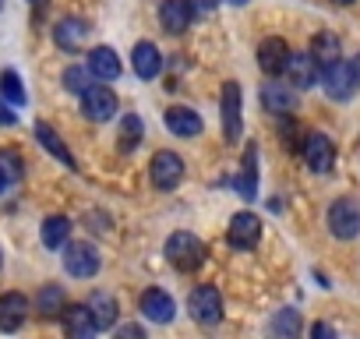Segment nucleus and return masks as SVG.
<instances>
[{
	"mask_svg": "<svg viewBox=\"0 0 360 339\" xmlns=\"http://www.w3.org/2000/svg\"><path fill=\"white\" fill-rule=\"evenodd\" d=\"M89 311H92V318H96L99 332H103V328H110V325L117 321V300H113L110 293H103V290L89 297Z\"/></svg>",
	"mask_w": 360,
	"mask_h": 339,
	"instance_id": "5701e85b",
	"label": "nucleus"
},
{
	"mask_svg": "<svg viewBox=\"0 0 360 339\" xmlns=\"http://www.w3.org/2000/svg\"><path fill=\"white\" fill-rule=\"evenodd\" d=\"M353 75H356V85H360V53H356V60H353Z\"/></svg>",
	"mask_w": 360,
	"mask_h": 339,
	"instance_id": "c9c22d12",
	"label": "nucleus"
},
{
	"mask_svg": "<svg viewBox=\"0 0 360 339\" xmlns=\"http://www.w3.org/2000/svg\"><path fill=\"white\" fill-rule=\"evenodd\" d=\"M64 269L75 279H92L99 272V251L92 244H85V241L64 244Z\"/></svg>",
	"mask_w": 360,
	"mask_h": 339,
	"instance_id": "39448f33",
	"label": "nucleus"
},
{
	"mask_svg": "<svg viewBox=\"0 0 360 339\" xmlns=\"http://www.w3.org/2000/svg\"><path fill=\"white\" fill-rule=\"evenodd\" d=\"M173 297L166 290H145L141 293V314L148 321H173Z\"/></svg>",
	"mask_w": 360,
	"mask_h": 339,
	"instance_id": "a211bd4d",
	"label": "nucleus"
},
{
	"mask_svg": "<svg viewBox=\"0 0 360 339\" xmlns=\"http://www.w3.org/2000/svg\"><path fill=\"white\" fill-rule=\"evenodd\" d=\"M29 4H43V0H29Z\"/></svg>",
	"mask_w": 360,
	"mask_h": 339,
	"instance_id": "ea45409f",
	"label": "nucleus"
},
{
	"mask_svg": "<svg viewBox=\"0 0 360 339\" xmlns=\"http://www.w3.org/2000/svg\"><path fill=\"white\" fill-rule=\"evenodd\" d=\"M36 304H39L43 314H57V311H64V290L60 286H43Z\"/></svg>",
	"mask_w": 360,
	"mask_h": 339,
	"instance_id": "c756f323",
	"label": "nucleus"
},
{
	"mask_svg": "<svg viewBox=\"0 0 360 339\" xmlns=\"http://www.w3.org/2000/svg\"><path fill=\"white\" fill-rule=\"evenodd\" d=\"M226 4H248V0H226Z\"/></svg>",
	"mask_w": 360,
	"mask_h": 339,
	"instance_id": "4c0bfd02",
	"label": "nucleus"
},
{
	"mask_svg": "<svg viewBox=\"0 0 360 339\" xmlns=\"http://www.w3.org/2000/svg\"><path fill=\"white\" fill-rule=\"evenodd\" d=\"M219 120H223L226 141H240L244 117H240V85H237V82H226V85H223V96H219Z\"/></svg>",
	"mask_w": 360,
	"mask_h": 339,
	"instance_id": "20e7f679",
	"label": "nucleus"
},
{
	"mask_svg": "<svg viewBox=\"0 0 360 339\" xmlns=\"http://www.w3.org/2000/svg\"><path fill=\"white\" fill-rule=\"evenodd\" d=\"M321 85L332 99H349L360 85H356V75H353V64L346 60H335L328 68H321Z\"/></svg>",
	"mask_w": 360,
	"mask_h": 339,
	"instance_id": "0eeeda50",
	"label": "nucleus"
},
{
	"mask_svg": "<svg viewBox=\"0 0 360 339\" xmlns=\"http://www.w3.org/2000/svg\"><path fill=\"white\" fill-rule=\"evenodd\" d=\"M328 230L339 241H353L360 234V202L356 198H335L328 205Z\"/></svg>",
	"mask_w": 360,
	"mask_h": 339,
	"instance_id": "f03ea898",
	"label": "nucleus"
},
{
	"mask_svg": "<svg viewBox=\"0 0 360 339\" xmlns=\"http://www.w3.org/2000/svg\"><path fill=\"white\" fill-rule=\"evenodd\" d=\"M8 188V177H4V170H0V191H4Z\"/></svg>",
	"mask_w": 360,
	"mask_h": 339,
	"instance_id": "e433bc0d",
	"label": "nucleus"
},
{
	"mask_svg": "<svg viewBox=\"0 0 360 339\" xmlns=\"http://www.w3.org/2000/svg\"><path fill=\"white\" fill-rule=\"evenodd\" d=\"M85 36H89V25H85L82 18H60L57 29H53V43H57L60 50H68V53L82 50Z\"/></svg>",
	"mask_w": 360,
	"mask_h": 339,
	"instance_id": "f3484780",
	"label": "nucleus"
},
{
	"mask_svg": "<svg viewBox=\"0 0 360 339\" xmlns=\"http://www.w3.org/2000/svg\"><path fill=\"white\" fill-rule=\"evenodd\" d=\"M71 237V219L68 216H50L43 219V244L53 251V248H64Z\"/></svg>",
	"mask_w": 360,
	"mask_h": 339,
	"instance_id": "b1692460",
	"label": "nucleus"
},
{
	"mask_svg": "<svg viewBox=\"0 0 360 339\" xmlns=\"http://www.w3.org/2000/svg\"><path fill=\"white\" fill-rule=\"evenodd\" d=\"M117 141H120L124 152H131V148L141 141V120H138V113H127V117L120 120V138H117Z\"/></svg>",
	"mask_w": 360,
	"mask_h": 339,
	"instance_id": "bb28decb",
	"label": "nucleus"
},
{
	"mask_svg": "<svg viewBox=\"0 0 360 339\" xmlns=\"http://www.w3.org/2000/svg\"><path fill=\"white\" fill-rule=\"evenodd\" d=\"M131 68H134L138 78L152 82V78L162 71V57H159L155 43H134V50H131Z\"/></svg>",
	"mask_w": 360,
	"mask_h": 339,
	"instance_id": "2eb2a0df",
	"label": "nucleus"
},
{
	"mask_svg": "<svg viewBox=\"0 0 360 339\" xmlns=\"http://www.w3.org/2000/svg\"><path fill=\"white\" fill-rule=\"evenodd\" d=\"M162 120H166V127H169L176 138H195V134H202V117H198L195 110H188V106H169V110L162 113Z\"/></svg>",
	"mask_w": 360,
	"mask_h": 339,
	"instance_id": "4468645a",
	"label": "nucleus"
},
{
	"mask_svg": "<svg viewBox=\"0 0 360 339\" xmlns=\"http://www.w3.org/2000/svg\"><path fill=\"white\" fill-rule=\"evenodd\" d=\"M262 103H265L269 113H293L297 110V96L290 89H283V85H265L262 89Z\"/></svg>",
	"mask_w": 360,
	"mask_h": 339,
	"instance_id": "4be33fe9",
	"label": "nucleus"
},
{
	"mask_svg": "<svg viewBox=\"0 0 360 339\" xmlns=\"http://www.w3.org/2000/svg\"><path fill=\"white\" fill-rule=\"evenodd\" d=\"M11 124H18V117L11 113L8 103H0V127H11Z\"/></svg>",
	"mask_w": 360,
	"mask_h": 339,
	"instance_id": "473e14b6",
	"label": "nucleus"
},
{
	"mask_svg": "<svg viewBox=\"0 0 360 339\" xmlns=\"http://www.w3.org/2000/svg\"><path fill=\"white\" fill-rule=\"evenodd\" d=\"M148 177L159 191H173L180 181H184V159H180L176 152H169V148H159L148 162Z\"/></svg>",
	"mask_w": 360,
	"mask_h": 339,
	"instance_id": "7ed1b4c3",
	"label": "nucleus"
},
{
	"mask_svg": "<svg viewBox=\"0 0 360 339\" xmlns=\"http://www.w3.org/2000/svg\"><path fill=\"white\" fill-rule=\"evenodd\" d=\"M304 159H307V166L314 170V174H328V170L335 166V148H332V141L321 134V131H311V134H304Z\"/></svg>",
	"mask_w": 360,
	"mask_h": 339,
	"instance_id": "9d476101",
	"label": "nucleus"
},
{
	"mask_svg": "<svg viewBox=\"0 0 360 339\" xmlns=\"http://www.w3.org/2000/svg\"><path fill=\"white\" fill-rule=\"evenodd\" d=\"M188 311H191L195 321L216 325L223 318V297H219V290L216 286H195L191 297H188Z\"/></svg>",
	"mask_w": 360,
	"mask_h": 339,
	"instance_id": "423d86ee",
	"label": "nucleus"
},
{
	"mask_svg": "<svg viewBox=\"0 0 360 339\" xmlns=\"http://www.w3.org/2000/svg\"><path fill=\"white\" fill-rule=\"evenodd\" d=\"M335 4H353V0H335Z\"/></svg>",
	"mask_w": 360,
	"mask_h": 339,
	"instance_id": "58836bf2",
	"label": "nucleus"
},
{
	"mask_svg": "<svg viewBox=\"0 0 360 339\" xmlns=\"http://www.w3.org/2000/svg\"><path fill=\"white\" fill-rule=\"evenodd\" d=\"M25 314H29V300H25V293H4V297H0V332H15V328H22Z\"/></svg>",
	"mask_w": 360,
	"mask_h": 339,
	"instance_id": "dca6fc26",
	"label": "nucleus"
},
{
	"mask_svg": "<svg viewBox=\"0 0 360 339\" xmlns=\"http://www.w3.org/2000/svg\"><path fill=\"white\" fill-rule=\"evenodd\" d=\"M92 78H96V75H92L89 68H68V71H64V89L75 92V96H82L85 89H92Z\"/></svg>",
	"mask_w": 360,
	"mask_h": 339,
	"instance_id": "cd10ccee",
	"label": "nucleus"
},
{
	"mask_svg": "<svg viewBox=\"0 0 360 339\" xmlns=\"http://www.w3.org/2000/svg\"><path fill=\"white\" fill-rule=\"evenodd\" d=\"M286 75H290L293 89H311V85L321 82V64H318V57L311 50L307 53H293L290 64H286Z\"/></svg>",
	"mask_w": 360,
	"mask_h": 339,
	"instance_id": "f8f14e48",
	"label": "nucleus"
},
{
	"mask_svg": "<svg viewBox=\"0 0 360 339\" xmlns=\"http://www.w3.org/2000/svg\"><path fill=\"white\" fill-rule=\"evenodd\" d=\"M311 332H314V335H332V328H328V325H314Z\"/></svg>",
	"mask_w": 360,
	"mask_h": 339,
	"instance_id": "f704fd0d",
	"label": "nucleus"
},
{
	"mask_svg": "<svg viewBox=\"0 0 360 339\" xmlns=\"http://www.w3.org/2000/svg\"><path fill=\"white\" fill-rule=\"evenodd\" d=\"M82 113L96 124H106L110 117H117V96L106 85H92L82 92Z\"/></svg>",
	"mask_w": 360,
	"mask_h": 339,
	"instance_id": "6e6552de",
	"label": "nucleus"
},
{
	"mask_svg": "<svg viewBox=\"0 0 360 339\" xmlns=\"http://www.w3.org/2000/svg\"><path fill=\"white\" fill-rule=\"evenodd\" d=\"M36 138H39V145H43V148H46V152H50L57 162H64L68 170H75V155L68 152V145L60 141V134H57L50 124H43V120H39V124H36Z\"/></svg>",
	"mask_w": 360,
	"mask_h": 339,
	"instance_id": "412c9836",
	"label": "nucleus"
},
{
	"mask_svg": "<svg viewBox=\"0 0 360 339\" xmlns=\"http://www.w3.org/2000/svg\"><path fill=\"white\" fill-rule=\"evenodd\" d=\"M237 191L244 195V198H255V191H258V174H255V148L248 152V159H244V174L237 177Z\"/></svg>",
	"mask_w": 360,
	"mask_h": 339,
	"instance_id": "c85d7f7f",
	"label": "nucleus"
},
{
	"mask_svg": "<svg viewBox=\"0 0 360 339\" xmlns=\"http://www.w3.org/2000/svg\"><path fill=\"white\" fill-rule=\"evenodd\" d=\"M226 241H230L237 251H251V248L262 241V219H258L255 212H237V216L230 219Z\"/></svg>",
	"mask_w": 360,
	"mask_h": 339,
	"instance_id": "1a4fd4ad",
	"label": "nucleus"
},
{
	"mask_svg": "<svg viewBox=\"0 0 360 339\" xmlns=\"http://www.w3.org/2000/svg\"><path fill=\"white\" fill-rule=\"evenodd\" d=\"M0 96H4L11 106H25V89H22V78L15 75V71H4L0 75Z\"/></svg>",
	"mask_w": 360,
	"mask_h": 339,
	"instance_id": "a878e982",
	"label": "nucleus"
},
{
	"mask_svg": "<svg viewBox=\"0 0 360 339\" xmlns=\"http://www.w3.org/2000/svg\"><path fill=\"white\" fill-rule=\"evenodd\" d=\"M311 53L318 57V64H321V68H328V64H335V60H339V39H335L332 32H318V36H314V43H311Z\"/></svg>",
	"mask_w": 360,
	"mask_h": 339,
	"instance_id": "393cba45",
	"label": "nucleus"
},
{
	"mask_svg": "<svg viewBox=\"0 0 360 339\" xmlns=\"http://www.w3.org/2000/svg\"><path fill=\"white\" fill-rule=\"evenodd\" d=\"M0 170H4L8 181H18L22 177V155L11 152V148H4V152H0Z\"/></svg>",
	"mask_w": 360,
	"mask_h": 339,
	"instance_id": "2f4dec72",
	"label": "nucleus"
},
{
	"mask_svg": "<svg viewBox=\"0 0 360 339\" xmlns=\"http://www.w3.org/2000/svg\"><path fill=\"white\" fill-rule=\"evenodd\" d=\"M89 71L99 78V82H113L120 75V57L110 50V46H96L89 53Z\"/></svg>",
	"mask_w": 360,
	"mask_h": 339,
	"instance_id": "aec40b11",
	"label": "nucleus"
},
{
	"mask_svg": "<svg viewBox=\"0 0 360 339\" xmlns=\"http://www.w3.org/2000/svg\"><path fill=\"white\" fill-rule=\"evenodd\" d=\"M166 258H169V265L180 269V272H195V269L205 262V244H202V237H195V234H188V230H176V234L166 241Z\"/></svg>",
	"mask_w": 360,
	"mask_h": 339,
	"instance_id": "f257e3e1",
	"label": "nucleus"
},
{
	"mask_svg": "<svg viewBox=\"0 0 360 339\" xmlns=\"http://www.w3.org/2000/svg\"><path fill=\"white\" fill-rule=\"evenodd\" d=\"M120 335H138L141 339V328L138 325H127V328H120Z\"/></svg>",
	"mask_w": 360,
	"mask_h": 339,
	"instance_id": "72a5a7b5",
	"label": "nucleus"
},
{
	"mask_svg": "<svg viewBox=\"0 0 360 339\" xmlns=\"http://www.w3.org/2000/svg\"><path fill=\"white\" fill-rule=\"evenodd\" d=\"M64 328H68V335H75V339H89L92 332H99V325H96V318H92L89 304L64 307Z\"/></svg>",
	"mask_w": 360,
	"mask_h": 339,
	"instance_id": "6ab92c4d",
	"label": "nucleus"
},
{
	"mask_svg": "<svg viewBox=\"0 0 360 339\" xmlns=\"http://www.w3.org/2000/svg\"><path fill=\"white\" fill-rule=\"evenodd\" d=\"M290 46L279 39V36H269V39H262V46H258V68L265 71V75H272V78H279V75H286V64H290Z\"/></svg>",
	"mask_w": 360,
	"mask_h": 339,
	"instance_id": "9b49d317",
	"label": "nucleus"
},
{
	"mask_svg": "<svg viewBox=\"0 0 360 339\" xmlns=\"http://www.w3.org/2000/svg\"><path fill=\"white\" fill-rule=\"evenodd\" d=\"M272 332H279V335H297L300 332V314L297 311H279L276 318H272Z\"/></svg>",
	"mask_w": 360,
	"mask_h": 339,
	"instance_id": "7c9ffc66",
	"label": "nucleus"
},
{
	"mask_svg": "<svg viewBox=\"0 0 360 339\" xmlns=\"http://www.w3.org/2000/svg\"><path fill=\"white\" fill-rule=\"evenodd\" d=\"M191 18H195V11H191L188 0H162V4H159V22H162V29L173 32V36L184 32V29L191 25Z\"/></svg>",
	"mask_w": 360,
	"mask_h": 339,
	"instance_id": "ddd939ff",
	"label": "nucleus"
}]
</instances>
